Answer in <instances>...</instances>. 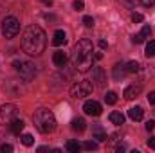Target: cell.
<instances>
[{"instance_id": "1", "label": "cell", "mask_w": 155, "mask_h": 153, "mask_svg": "<svg viewBox=\"0 0 155 153\" xmlns=\"http://www.w3.org/2000/svg\"><path fill=\"white\" fill-rule=\"evenodd\" d=\"M72 67L78 72H88L94 63V47L88 38H81L72 49Z\"/></svg>"}, {"instance_id": "2", "label": "cell", "mask_w": 155, "mask_h": 153, "mask_svg": "<svg viewBox=\"0 0 155 153\" xmlns=\"http://www.w3.org/2000/svg\"><path fill=\"white\" fill-rule=\"evenodd\" d=\"M45 31L40 25H29L22 34V49L29 56H40L47 45Z\"/></svg>"}, {"instance_id": "3", "label": "cell", "mask_w": 155, "mask_h": 153, "mask_svg": "<svg viewBox=\"0 0 155 153\" xmlns=\"http://www.w3.org/2000/svg\"><path fill=\"white\" fill-rule=\"evenodd\" d=\"M33 121L41 133H51L56 130V117L47 108H38L33 115Z\"/></svg>"}, {"instance_id": "4", "label": "cell", "mask_w": 155, "mask_h": 153, "mask_svg": "<svg viewBox=\"0 0 155 153\" xmlns=\"http://www.w3.org/2000/svg\"><path fill=\"white\" fill-rule=\"evenodd\" d=\"M13 67H15V70L20 74V77H22V79H25V81L35 79V77H36V74H38V70H36L35 63H31V61L15 60V61H13Z\"/></svg>"}, {"instance_id": "5", "label": "cell", "mask_w": 155, "mask_h": 153, "mask_svg": "<svg viewBox=\"0 0 155 153\" xmlns=\"http://www.w3.org/2000/svg\"><path fill=\"white\" fill-rule=\"evenodd\" d=\"M2 33H4V36L7 40L15 38V36L20 33V22H18V18H15V16H5V18L2 20Z\"/></svg>"}, {"instance_id": "6", "label": "cell", "mask_w": 155, "mask_h": 153, "mask_svg": "<svg viewBox=\"0 0 155 153\" xmlns=\"http://www.w3.org/2000/svg\"><path fill=\"white\" fill-rule=\"evenodd\" d=\"M16 115H18V108H16V105H13V103H5V105H2V106H0V124H2V126L11 124V122L16 119Z\"/></svg>"}, {"instance_id": "7", "label": "cell", "mask_w": 155, "mask_h": 153, "mask_svg": "<svg viewBox=\"0 0 155 153\" xmlns=\"http://www.w3.org/2000/svg\"><path fill=\"white\" fill-rule=\"evenodd\" d=\"M92 90H94V85L90 81H78L76 85H72V88H71V96L76 97V99H81V97L90 96Z\"/></svg>"}, {"instance_id": "8", "label": "cell", "mask_w": 155, "mask_h": 153, "mask_svg": "<svg viewBox=\"0 0 155 153\" xmlns=\"http://www.w3.org/2000/svg\"><path fill=\"white\" fill-rule=\"evenodd\" d=\"M5 92H9L15 97H20V96L25 94V85L22 81H18V79H9L5 83Z\"/></svg>"}, {"instance_id": "9", "label": "cell", "mask_w": 155, "mask_h": 153, "mask_svg": "<svg viewBox=\"0 0 155 153\" xmlns=\"http://www.w3.org/2000/svg\"><path fill=\"white\" fill-rule=\"evenodd\" d=\"M83 110H85V114L87 115H94V117H97V115H101V105L97 103V101H94V99H88L85 105H83Z\"/></svg>"}, {"instance_id": "10", "label": "cell", "mask_w": 155, "mask_h": 153, "mask_svg": "<svg viewBox=\"0 0 155 153\" xmlns=\"http://www.w3.org/2000/svg\"><path fill=\"white\" fill-rule=\"evenodd\" d=\"M141 92H143V86L141 85H130V86H126L124 88V92H123V96H124V99H128V101H132V99H135V97H139L141 96Z\"/></svg>"}, {"instance_id": "11", "label": "cell", "mask_w": 155, "mask_h": 153, "mask_svg": "<svg viewBox=\"0 0 155 153\" xmlns=\"http://www.w3.org/2000/svg\"><path fill=\"white\" fill-rule=\"evenodd\" d=\"M92 81H96L97 86H105L107 85V74L101 67H94L92 69Z\"/></svg>"}, {"instance_id": "12", "label": "cell", "mask_w": 155, "mask_h": 153, "mask_svg": "<svg viewBox=\"0 0 155 153\" xmlns=\"http://www.w3.org/2000/svg\"><path fill=\"white\" fill-rule=\"evenodd\" d=\"M92 139H96L97 142H105V141L108 139V135H107V132L103 130V126H101V124L92 126Z\"/></svg>"}, {"instance_id": "13", "label": "cell", "mask_w": 155, "mask_h": 153, "mask_svg": "<svg viewBox=\"0 0 155 153\" xmlns=\"http://www.w3.org/2000/svg\"><path fill=\"white\" fill-rule=\"evenodd\" d=\"M52 61H54L56 67H65V63H67V54H65L63 50H56V52L52 54Z\"/></svg>"}, {"instance_id": "14", "label": "cell", "mask_w": 155, "mask_h": 153, "mask_svg": "<svg viewBox=\"0 0 155 153\" xmlns=\"http://www.w3.org/2000/svg\"><path fill=\"white\" fill-rule=\"evenodd\" d=\"M128 117H130L132 121H143V117H144V110H143L141 106H132V108L128 110Z\"/></svg>"}, {"instance_id": "15", "label": "cell", "mask_w": 155, "mask_h": 153, "mask_svg": "<svg viewBox=\"0 0 155 153\" xmlns=\"http://www.w3.org/2000/svg\"><path fill=\"white\" fill-rule=\"evenodd\" d=\"M65 41H67V34H65L63 31H56V33H54V36H52V45L60 47V45H63Z\"/></svg>"}, {"instance_id": "16", "label": "cell", "mask_w": 155, "mask_h": 153, "mask_svg": "<svg viewBox=\"0 0 155 153\" xmlns=\"http://www.w3.org/2000/svg\"><path fill=\"white\" fill-rule=\"evenodd\" d=\"M24 126H25V122H24L22 119H15V121L11 122V132H13L15 135H20L22 130H24Z\"/></svg>"}, {"instance_id": "17", "label": "cell", "mask_w": 155, "mask_h": 153, "mask_svg": "<svg viewBox=\"0 0 155 153\" xmlns=\"http://www.w3.org/2000/svg\"><path fill=\"white\" fill-rule=\"evenodd\" d=\"M108 119H110V122H112V124H116V126H121V124L124 122V115L121 114V112H112Z\"/></svg>"}, {"instance_id": "18", "label": "cell", "mask_w": 155, "mask_h": 153, "mask_svg": "<svg viewBox=\"0 0 155 153\" xmlns=\"http://www.w3.org/2000/svg\"><path fill=\"white\" fill-rule=\"evenodd\" d=\"M85 128H87V122H85L83 117H78V119L72 121V130H74V132H83Z\"/></svg>"}, {"instance_id": "19", "label": "cell", "mask_w": 155, "mask_h": 153, "mask_svg": "<svg viewBox=\"0 0 155 153\" xmlns=\"http://www.w3.org/2000/svg\"><path fill=\"white\" fill-rule=\"evenodd\" d=\"M105 103H107V105H116L117 103V94L116 92L108 90V92L105 94Z\"/></svg>"}, {"instance_id": "20", "label": "cell", "mask_w": 155, "mask_h": 153, "mask_svg": "<svg viewBox=\"0 0 155 153\" xmlns=\"http://www.w3.org/2000/svg\"><path fill=\"white\" fill-rule=\"evenodd\" d=\"M139 69H141V63L139 61H128L126 63V72H130V74L139 72Z\"/></svg>"}, {"instance_id": "21", "label": "cell", "mask_w": 155, "mask_h": 153, "mask_svg": "<svg viewBox=\"0 0 155 153\" xmlns=\"http://www.w3.org/2000/svg\"><path fill=\"white\" fill-rule=\"evenodd\" d=\"M124 74H126V67H124V65H121V63H117L116 67H114V77L119 79V77H123Z\"/></svg>"}, {"instance_id": "22", "label": "cell", "mask_w": 155, "mask_h": 153, "mask_svg": "<svg viewBox=\"0 0 155 153\" xmlns=\"http://www.w3.org/2000/svg\"><path fill=\"white\" fill-rule=\"evenodd\" d=\"M67 150H69L71 153H78L79 150H81V144L76 142V141H69V142H67Z\"/></svg>"}, {"instance_id": "23", "label": "cell", "mask_w": 155, "mask_h": 153, "mask_svg": "<svg viewBox=\"0 0 155 153\" xmlns=\"http://www.w3.org/2000/svg\"><path fill=\"white\" fill-rule=\"evenodd\" d=\"M20 139H22V144H24V146H33V144H35V139H33L31 133H24Z\"/></svg>"}, {"instance_id": "24", "label": "cell", "mask_w": 155, "mask_h": 153, "mask_svg": "<svg viewBox=\"0 0 155 153\" xmlns=\"http://www.w3.org/2000/svg\"><path fill=\"white\" fill-rule=\"evenodd\" d=\"M148 58H153L155 56V40L152 41H148V45H146V52H144Z\"/></svg>"}, {"instance_id": "25", "label": "cell", "mask_w": 155, "mask_h": 153, "mask_svg": "<svg viewBox=\"0 0 155 153\" xmlns=\"http://www.w3.org/2000/svg\"><path fill=\"white\" fill-rule=\"evenodd\" d=\"M81 148H83V150H87V151H94V150H97V144H96V142H92V141H87Z\"/></svg>"}, {"instance_id": "26", "label": "cell", "mask_w": 155, "mask_h": 153, "mask_svg": "<svg viewBox=\"0 0 155 153\" xmlns=\"http://www.w3.org/2000/svg\"><path fill=\"white\" fill-rule=\"evenodd\" d=\"M150 34H152V29H150V25H144V27H143V31H141V36L146 40V38H150Z\"/></svg>"}, {"instance_id": "27", "label": "cell", "mask_w": 155, "mask_h": 153, "mask_svg": "<svg viewBox=\"0 0 155 153\" xmlns=\"http://www.w3.org/2000/svg\"><path fill=\"white\" fill-rule=\"evenodd\" d=\"M83 24H85V27H94V18L92 16H83Z\"/></svg>"}, {"instance_id": "28", "label": "cell", "mask_w": 155, "mask_h": 153, "mask_svg": "<svg viewBox=\"0 0 155 153\" xmlns=\"http://www.w3.org/2000/svg\"><path fill=\"white\" fill-rule=\"evenodd\" d=\"M72 7H74L76 11H83V7H85V4H83V0H74V4H72Z\"/></svg>"}, {"instance_id": "29", "label": "cell", "mask_w": 155, "mask_h": 153, "mask_svg": "<svg viewBox=\"0 0 155 153\" xmlns=\"http://www.w3.org/2000/svg\"><path fill=\"white\" fill-rule=\"evenodd\" d=\"M132 22H134V24L143 22V15H141V13H134V15H132Z\"/></svg>"}, {"instance_id": "30", "label": "cell", "mask_w": 155, "mask_h": 153, "mask_svg": "<svg viewBox=\"0 0 155 153\" xmlns=\"http://www.w3.org/2000/svg\"><path fill=\"white\" fill-rule=\"evenodd\" d=\"M0 151L2 153H11L13 151V146H11V144H2V146H0Z\"/></svg>"}, {"instance_id": "31", "label": "cell", "mask_w": 155, "mask_h": 153, "mask_svg": "<svg viewBox=\"0 0 155 153\" xmlns=\"http://www.w3.org/2000/svg\"><path fill=\"white\" fill-rule=\"evenodd\" d=\"M117 2H121V4L126 5V7H134V5H135V0H117Z\"/></svg>"}, {"instance_id": "32", "label": "cell", "mask_w": 155, "mask_h": 153, "mask_svg": "<svg viewBox=\"0 0 155 153\" xmlns=\"http://www.w3.org/2000/svg\"><path fill=\"white\" fill-rule=\"evenodd\" d=\"M132 41L139 45V43H143V41H144V38H143V36H141V33H139V34H134V38H132Z\"/></svg>"}, {"instance_id": "33", "label": "cell", "mask_w": 155, "mask_h": 153, "mask_svg": "<svg viewBox=\"0 0 155 153\" xmlns=\"http://www.w3.org/2000/svg\"><path fill=\"white\" fill-rule=\"evenodd\" d=\"M148 103L150 105H155V92H150L148 94Z\"/></svg>"}, {"instance_id": "34", "label": "cell", "mask_w": 155, "mask_h": 153, "mask_svg": "<svg viewBox=\"0 0 155 153\" xmlns=\"http://www.w3.org/2000/svg\"><path fill=\"white\" fill-rule=\"evenodd\" d=\"M141 4L146 5V7H152V5L155 4V0H141Z\"/></svg>"}, {"instance_id": "35", "label": "cell", "mask_w": 155, "mask_h": 153, "mask_svg": "<svg viewBox=\"0 0 155 153\" xmlns=\"http://www.w3.org/2000/svg\"><path fill=\"white\" fill-rule=\"evenodd\" d=\"M153 128H155V122H153V121H148V122H146V130H148V132H152Z\"/></svg>"}, {"instance_id": "36", "label": "cell", "mask_w": 155, "mask_h": 153, "mask_svg": "<svg viewBox=\"0 0 155 153\" xmlns=\"http://www.w3.org/2000/svg\"><path fill=\"white\" fill-rule=\"evenodd\" d=\"M148 146H150L152 150H155V137H150V139H148Z\"/></svg>"}, {"instance_id": "37", "label": "cell", "mask_w": 155, "mask_h": 153, "mask_svg": "<svg viewBox=\"0 0 155 153\" xmlns=\"http://www.w3.org/2000/svg\"><path fill=\"white\" fill-rule=\"evenodd\" d=\"M124 150H126V148H124V144H117V146H116V151H119V153L124 151Z\"/></svg>"}, {"instance_id": "38", "label": "cell", "mask_w": 155, "mask_h": 153, "mask_svg": "<svg viewBox=\"0 0 155 153\" xmlns=\"http://www.w3.org/2000/svg\"><path fill=\"white\" fill-rule=\"evenodd\" d=\"M99 47H101V49H107L108 45H107V41H105V40H99Z\"/></svg>"}, {"instance_id": "39", "label": "cell", "mask_w": 155, "mask_h": 153, "mask_svg": "<svg viewBox=\"0 0 155 153\" xmlns=\"http://www.w3.org/2000/svg\"><path fill=\"white\" fill-rule=\"evenodd\" d=\"M94 60H103V52H96L94 54Z\"/></svg>"}, {"instance_id": "40", "label": "cell", "mask_w": 155, "mask_h": 153, "mask_svg": "<svg viewBox=\"0 0 155 153\" xmlns=\"http://www.w3.org/2000/svg\"><path fill=\"white\" fill-rule=\"evenodd\" d=\"M43 2H45V4H49V5L52 4V0H43Z\"/></svg>"}]
</instances>
